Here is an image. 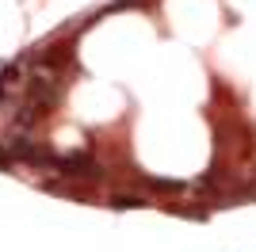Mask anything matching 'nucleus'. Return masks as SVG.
Returning a JSON list of instances; mask_svg holds the SVG:
<instances>
[{"instance_id":"nucleus-3","label":"nucleus","mask_w":256,"mask_h":252,"mask_svg":"<svg viewBox=\"0 0 256 252\" xmlns=\"http://www.w3.org/2000/svg\"><path fill=\"white\" fill-rule=\"evenodd\" d=\"M0 96H4V84H0Z\"/></svg>"},{"instance_id":"nucleus-2","label":"nucleus","mask_w":256,"mask_h":252,"mask_svg":"<svg viewBox=\"0 0 256 252\" xmlns=\"http://www.w3.org/2000/svg\"><path fill=\"white\" fill-rule=\"evenodd\" d=\"M115 206H146V199H138V195H118Z\"/></svg>"},{"instance_id":"nucleus-1","label":"nucleus","mask_w":256,"mask_h":252,"mask_svg":"<svg viewBox=\"0 0 256 252\" xmlns=\"http://www.w3.org/2000/svg\"><path fill=\"white\" fill-rule=\"evenodd\" d=\"M65 176H96V160L84 157V153H69V157L58 160Z\"/></svg>"}]
</instances>
